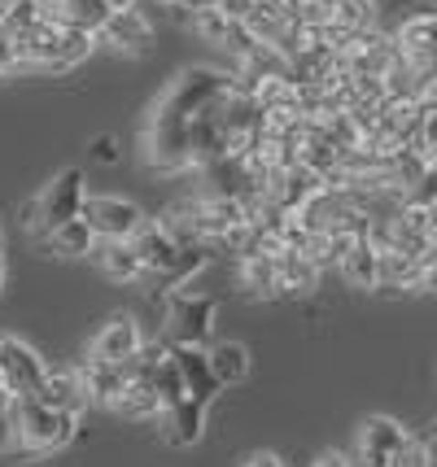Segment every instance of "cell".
<instances>
[{
	"label": "cell",
	"mask_w": 437,
	"mask_h": 467,
	"mask_svg": "<svg viewBox=\"0 0 437 467\" xmlns=\"http://www.w3.org/2000/svg\"><path fill=\"white\" fill-rule=\"evenodd\" d=\"M0 254H5V232H0Z\"/></svg>",
	"instance_id": "obj_41"
},
{
	"label": "cell",
	"mask_w": 437,
	"mask_h": 467,
	"mask_svg": "<svg viewBox=\"0 0 437 467\" xmlns=\"http://www.w3.org/2000/svg\"><path fill=\"white\" fill-rule=\"evenodd\" d=\"M5 280H9V266H5V254H0V293H5Z\"/></svg>",
	"instance_id": "obj_37"
},
{
	"label": "cell",
	"mask_w": 437,
	"mask_h": 467,
	"mask_svg": "<svg viewBox=\"0 0 437 467\" xmlns=\"http://www.w3.org/2000/svg\"><path fill=\"white\" fill-rule=\"evenodd\" d=\"M241 288L250 297H285L280 288V254H245L241 258Z\"/></svg>",
	"instance_id": "obj_20"
},
{
	"label": "cell",
	"mask_w": 437,
	"mask_h": 467,
	"mask_svg": "<svg viewBox=\"0 0 437 467\" xmlns=\"http://www.w3.org/2000/svg\"><path fill=\"white\" fill-rule=\"evenodd\" d=\"M14 398H18V428L26 454H57L75 441V432H79L75 410L48 407L40 393H14Z\"/></svg>",
	"instance_id": "obj_3"
},
{
	"label": "cell",
	"mask_w": 437,
	"mask_h": 467,
	"mask_svg": "<svg viewBox=\"0 0 437 467\" xmlns=\"http://www.w3.org/2000/svg\"><path fill=\"white\" fill-rule=\"evenodd\" d=\"M214 315H219L214 297L188 293V288H171L167 293V341H175V346H210Z\"/></svg>",
	"instance_id": "obj_4"
},
{
	"label": "cell",
	"mask_w": 437,
	"mask_h": 467,
	"mask_svg": "<svg viewBox=\"0 0 437 467\" xmlns=\"http://www.w3.org/2000/svg\"><path fill=\"white\" fill-rule=\"evenodd\" d=\"M398 53L416 66H433L437 61V9H420L411 18H402V26L394 31Z\"/></svg>",
	"instance_id": "obj_15"
},
{
	"label": "cell",
	"mask_w": 437,
	"mask_h": 467,
	"mask_svg": "<svg viewBox=\"0 0 437 467\" xmlns=\"http://www.w3.org/2000/svg\"><path fill=\"white\" fill-rule=\"evenodd\" d=\"M311 467H354V459H350V454H341V450H324Z\"/></svg>",
	"instance_id": "obj_34"
},
{
	"label": "cell",
	"mask_w": 437,
	"mask_h": 467,
	"mask_svg": "<svg viewBox=\"0 0 437 467\" xmlns=\"http://www.w3.org/2000/svg\"><path fill=\"white\" fill-rule=\"evenodd\" d=\"M416 144L424 149V153H437V105H424L420 109V136Z\"/></svg>",
	"instance_id": "obj_30"
},
{
	"label": "cell",
	"mask_w": 437,
	"mask_h": 467,
	"mask_svg": "<svg viewBox=\"0 0 437 467\" xmlns=\"http://www.w3.org/2000/svg\"><path fill=\"white\" fill-rule=\"evenodd\" d=\"M48 9H53V22L79 26V31H92V36H101L109 14H114L109 0H48Z\"/></svg>",
	"instance_id": "obj_22"
},
{
	"label": "cell",
	"mask_w": 437,
	"mask_h": 467,
	"mask_svg": "<svg viewBox=\"0 0 437 467\" xmlns=\"http://www.w3.org/2000/svg\"><path fill=\"white\" fill-rule=\"evenodd\" d=\"M40 398L48 407H62V410H75V415H84L92 407V398H88L84 389V371L79 367H48V380H44Z\"/></svg>",
	"instance_id": "obj_17"
},
{
	"label": "cell",
	"mask_w": 437,
	"mask_h": 467,
	"mask_svg": "<svg viewBox=\"0 0 437 467\" xmlns=\"http://www.w3.org/2000/svg\"><path fill=\"white\" fill-rule=\"evenodd\" d=\"M171 354H175V363H180V376H184V389L197 398V402H214L224 385H219V376H214V367H210V346H175L171 341Z\"/></svg>",
	"instance_id": "obj_13"
},
{
	"label": "cell",
	"mask_w": 437,
	"mask_h": 467,
	"mask_svg": "<svg viewBox=\"0 0 437 467\" xmlns=\"http://www.w3.org/2000/svg\"><path fill=\"white\" fill-rule=\"evenodd\" d=\"M433 214H437V205H433Z\"/></svg>",
	"instance_id": "obj_44"
},
{
	"label": "cell",
	"mask_w": 437,
	"mask_h": 467,
	"mask_svg": "<svg viewBox=\"0 0 437 467\" xmlns=\"http://www.w3.org/2000/svg\"><path fill=\"white\" fill-rule=\"evenodd\" d=\"M319 271L324 266L311 263L302 249H285L280 254V288H285V297H311L319 288Z\"/></svg>",
	"instance_id": "obj_23"
},
{
	"label": "cell",
	"mask_w": 437,
	"mask_h": 467,
	"mask_svg": "<svg viewBox=\"0 0 437 467\" xmlns=\"http://www.w3.org/2000/svg\"><path fill=\"white\" fill-rule=\"evenodd\" d=\"M0 371L14 393H40L48 380V363L40 358V349L18 337H0Z\"/></svg>",
	"instance_id": "obj_8"
},
{
	"label": "cell",
	"mask_w": 437,
	"mask_h": 467,
	"mask_svg": "<svg viewBox=\"0 0 437 467\" xmlns=\"http://www.w3.org/2000/svg\"><path fill=\"white\" fill-rule=\"evenodd\" d=\"M411 197H420V202L437 205V153L429 158V171H424V180L416 183V192H411Z\"/></svg>",
	"instance_id": "obj_31"
},
{
	"label": "cell",
	"mask_w": 437,
	"mask_h": 467,
	"mask_svg": "<svg viewBox=\"0 0 437 467\" xmlns=\"http://www.w3.org/2000/svg\"><path fill=\"white\" fill-rule=\"evenodd\" d=\"M97 227L88 223L84 214L79 219H66V223H57L48 236H44V244L53 249V254H62V258H92V249H97Z\"/></svg>",
	"instance_id": "obj_21"
},
{
	"label": "cell",
	"mask_w": 437,
	"mask_h": 467,
	"mask_svg": "<svg viewBox=\"0 0 437 467\" xmlns=\"http://www.w3.org/2000/svg\"><path fill=\"white\" fill-rule=\"evenodd\" d=\"M140 349H145V332L136 324V315H114V319L92 337L88 354H92V358H105V363H131Z\"/></svg>",
	"instance_id": "obj_10"
},
{
	"label": "cell",
	"mask_w": 437,
	"mask_h": 467,
	"mask_svg": "<svg viewBox=\"0 0 437 467\" xmlns=\"http://www.w3.org/2000/svg\"><path fill=\"white\" fill-rule=\"evenodd\" d=\"M245 467H285V463H280L276 454H267V450H258V454H250V459H245Z\"/></svg>",
	"instance_id": "obj_35"
},
{
	"label": "cell",
	"mask_w": 437,
	"mask_h": 467,
	"mask_svg": "<svg viewBox=\"0 0 437 467\" xmlns=\"http://www.w3.org/2000/svg\"><path fill=\"white\" fill-rule=\"evenodd\" d=\"M5 5H9V0H0V14H5Z\"/></svg>",
	"instance_id": "obj_42"
},
{
	"label": "cell",
	"mask_w": 437,
	"mask_h": 467,
	"mask_svg": "<svg viewBox=\"0 0 437 467\" xmlns=\"http://www.w3.org/2000/svg\"><path fill=\"white\" fill-rule=\"evenodd\" d=\"M394 467H433V450H429V441L411 432V437L402 441V450L394 454Z\"/></svg>",
	"instance_id": "obj_28"
},
{
	"label": "cell",
	"mask_w": 437,
	"mask_h": 467,
	"mask_svg": "<svg viewBox=\"0 0 437 467\" xmlns=\"http://www.w3.org/2000/svg\"><path fill=\"white\" fill-rule=\"evenodd\" d=\"M114 415L119 420H131V424H145V420H162L167 415V402H162V393L153 380H140V376H131L123 385V393L114 398Z\"/></svg>",
	"instance_id": "obj_16"
},
{
	"label": "cell",
	"mask_w": 437,
	"mask_h": 467,
	"mask_svg": "<svg viewBox=\"0 0 437 467\" xmlns=\"http://www.w3.org/2000/svg\"><path fill=\"white\" fill-rule=\"evenodd\" d=\"M101 44H109L114 53H149V44H153V18H149L145 9H114L109 22H105L101 31Z\"/></svg>",
	"instance_id": "obj_11"
},
{
	"label": "cell",
	"mask_w": 437,
	"mask_h": 467,
	"mask_svg": "<svg viewBox=\"0 0 437 467\" xmlns=\"http://www.w3.org/2000/svg\"><path fill=\"white\" fill-rule=\"evenodd\" d=\"M206 402H197L192 393H184L175 407H167V415L158 420L162 424V441L171 450H188L202 441V432H206Z\"/></svg>",
	"instance_id": "obj_12"
},
{
	"label": "cell",
	"mask_w": 437,
	"mask_h": 467,
	"mask_svg": "<svg viewBox=\"0 0 437 467\" xmlns=\"http://www.w3.org/2000/svg\"><path fill=\"white\" fill-rule=\"evenodd\" d=\"M101 36L79 31V26H66V22H44L40 31L18 36V57L22 70H75L79 61H88L97 53Z\"/></svg>",
	"instance_id": "obj_2"
},
{
	"label": "cell",
	"mask_w": 437,
	"mask_h": 467,
	"mask_svg": "<svg viewBox=\"0 0 437 467\" xmlns=\"http://www.w3.org/2000/svg\"><path fill=\"white\" fill-rule=\"evenodd\" d=\"M153 385H158V393H162V402L167 407H175L180 398H184V376H180V363H175V354L167 349V358L158 363V376H153Z\"/></svg>",
	"instance_id": "obj_26"
},
{
	"label": "cell",
	"mask_w": 437,
	"mask_h": 467,
	"mask_svg": "<svg viewBox=\"0 0 437 467\" xmlns=\"http://www.w3.org/2000/svg\"><path fill=\"white\" fill-rule=\"evenodd\" d=\"M14 70H22V57H18V36L0 22V79L5 75H14Z\"/></svg>",
	"instance_id": "obj_29"
},
{
	"label": "cell",
	"mask_w": 437,
	"mask_h": 467,
	"mask_svg": "<svg viewBox=\"0 0 437 467\" xmlns=\"http://www.w3.org/2000/svg\"><path fill=\"white\" fill-rule=\"evenodd\" d=\"M337 5H341V0H337ZM368 5H376V0H368Z\"/></svg>",
	"instance_id": "obj_43"
},
{
	"label": "cell",
	"mask_w": 437,
	"mask_h": 467,
	"mask_svg": "<svg viewBox=\"0 0 437 467\" xmlns=\"http://www.w3.org/2000/svg\"><path fill=\"white\" fill-rule=\"evenodd\" d=\"M411 432L390 420V415H372L359 428V467H394V454L402 450Z\"/></svg>",
	"instance_id": "obj_9"
},
{
	"label": "cell",
	"mask_w": 437,
	"mask_h": 467,
	"mask_svg": "<svg viewBox=\"0 0 437 467\" xmlns=\"http://www.w3.org/2000/svg\"><path fill=\"white\" fill-rule=\"evenodd\" d=\"M84 202H88L84 171H79V166L57 171V175L40 188V205H44V223H48V232L57 223H66V219H79V214H84Z\"/></svg>",
	"instance_id": "obj_7"
},
{
	"label": "cell",
	"mask_w": 437,
	"mask_h": 467,
	"mask_svg": "<svg viewBox=\"0 0 437 467\" xmlns=\"http://www.w3.org/2000/svg\"><path fill=\"white\" fill-rule=\"evenodd\" d=\"M210 367H214V376H219L224 389L245 385L250 380V349L241 341H214L210 346Z\"/></svg>",
	"instance_id": "obj_24"
},
{
	"label": "cell",
	"mask_w": 437,
	"mask_h": 467,
	"mask_svg": "<svg viewBox=\"0 0 437 467\" xmlns=\"http://www.w3.org/2000/svg\"><path fill=\"white\" fill-rule=\"evenodd\" d=\"M188 9H202V5H214V0H184Z\"/></svg>",
	"instance_id": "obj_39"
},
{
	"label": "cell",
	"mask_w": 437,
	"mask_h": 467,
	"mask_svg": "<svg viewBox=\"0 0 437 467\" xmlns=\"http://www.w3.org/2000/svg\"><path fill=\"white\" fill-rule=\"evenodd\" d=\"M114 9H131V5H140V0H109Z\"/></svg>",
	"instance_id": "obj_38"
},
{
	"label": "cell",
	"mask_w": 437,
	"mask_h": 467,
	"mask_svg": "<svg viewBox=\"0 0 437 467\" xmlns=\"http://www.w3.org/2000/svg\"><path fill=\"white\" fill-rule=\"evenodd\" d=\"M14 398V389H9V380H5V371H0V402H9Z\"/></svg>",
	"instance_id": "obj_36"
},
{
	"label": "cell",
	"mask_w": 437,
	"mask_h": 467,
	"mask_svg": "<svg viewBox=\"0 0 437 467\" xmlns=\"http://www.w3.org/2000/svg\"><path fill=\"white\" fill-rule=\"evenodd\" d=\"M136 249H140V258H145V271L153 280H162V285L180 271V263H184V254H188V244L175 241V232H171L162 219H149V223L136 232Z\"/></svg>",
	"instance_id": "obj_6"
},
{
	"label": "cell",
	"mask_w": 437,
	"mask_h": 467,
	"mask_svg": "<svg viewBox=\"0 0 437 467\" xmlns=\"http://www.w3.org/2000/svg\"><path fill=\"white\" fill-rule=\"evenodd\" d=\"M22 450V428H18V398L0 402V454Z\"/></svg>",
	"instance_id": "obj_27"
},
{
	"label": "cell",
	"mask_w": 437,
	"mask_h": 467,
	"mask_svg": "<svg viewBox=\"0 0 437 467\" xmlns=\"http://www.w3.org/2000/svg\"><path fill=\"white\" fill-rule=\"evenodd\" d=\"M92 158H97V162H119V158H123V153H119V140H114V136H97V140H92Z\"/></svg>",
	"instance_id": "obj_33"
},
{
	"label": "cell",
	"mask_w": 437,
	"mask_h": 467,
	"mask_svg": "<svg viewBox=\"0 0 437 467\" xmlns=\"http://www.w3.org/2000/svg\"><path fill=\"white\" fill-rule=\"evenodd\" d=\"M79 371H84V389H88V398H92V407H105V410L114 407V398L131 380L127 363H105V358H92V354L79 363Z\"/></svg>",
	"instance_id": "obj_18"
},
{
	"label": "cell",
	"mask_w": 437,
	"mask_h": 467,
	"mask_svg": "<svg viewBox=\"0 0 437 467\" xmlns=\"http://www.w3.org/2000/svg\"><path fill=\"white\" fill-rule=\"evenodd\" d=\"M337 271H341V280L350 288H363V293L380 288V249H376L372 236H359L350 254L337 263Z\"/></svg>",
	"instance_id": "obj_19"
},
{
	"label": "cell",
	"mask_w": 437,
	"mask_h": 467,
	"mask_svg": "<svg viewBox=\"0 0 437 467\" xmlns=\"http://www.w3.org/2000/svg\"><path fill=\"white\" fill-rule=\"evenodd\" d=\"M153 5H175V0H153Z\"/></svg>",
	"instance_id": "obj_40"
},
{
	"label": "cell",
	"mask_w": 437,
	"mask_h": 467,
	"mask_svg": "<svg viewBox=\"0 0 437 467\" xmlns=\"http://www.w3.org/2000/svg\"><path fill=\"white\" fill-rule=\"evenodd\" d=\"M192 31L202 36L206 44H219V48H228L232 44V31H236V22L219 9V5H202V9H192Z\"/></svg>",
	"instance_id": "obj_25"
},
{
	"label": "cell",
	"mask_w": 437,
	"mask_h": 467,
	"mask_svg": "<svg viewBox=\"0 0 437 467\" xmlns=\"http://www.w3.org/2000/svg\"><path fill=\"white\" fill-rule=\"evenodd\" d=\"M232 88H236V70H219V66H188L167 83V92L153 101L145 122V162L158 175L202 171L197 136L232 97Z\"/></svg>",
	"instance_id": "obj_1"
},
{
	"label": "cell",
	"mask_w": 437,
	"mask_h": 467,
	"mask_svg": "<svg viewBox=\"0 0 437 467\" xmlns=\"http://www.w3.org/2000/svg\"><path fill=\"white\" fill-rule=\"evenodd\" d=\"M84 219L97 227L101 241H136V232L149 223L145 210L136 202H127V197H92V192L84 202Z\"/></svg>",
	"instance_id": "obj_5"
},
{
	"label": "cell",
	"mask_w": 437,
	"mask_h": 467,
	"mask_svg": "<svg viewBox=\"0 0 437 467\" xmlns=\"http://www.w3.org/2000/svg\"><path fill=\"white\" fill-rule=\"evenodd\" d=\"M420 293H433L437 297V244L424 254V271H420Z\"/></svg>",
	"instance_id": "obj_32"
},
{
	"label": "cell",
	"mask_w": 437,
	"mask_h": 467,
	"mask_svg": "<svg viewBox=\"0 0 437 467\" xmlns=\"http://www.w3.org/2000/svg\"><path fill=\"white\" fill-rule=\"evenodd\" d=\"M92 263H97V271H101L105 280H114V285H136V280L149 275L136 241H97Z\"/></svg>",
	"instance_id": "obj_14"
}]
</instances>
